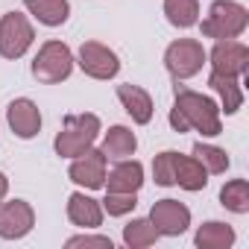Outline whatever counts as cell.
<instances>
[{
  "instance_id": "603a6c76",
  "label": "cell",
  "mask_w": 249,
  "mask_h": 249,
  "mask_svg": "<svg viewBox=\"0 0 249 249\" xmlns=\"http://www.w3.org/2000/svg\"><path fill=\"white\" fill-rule=\"evenodd\" d=\"M164 15L173 27L188 30L199 24V0H164Z\"/></svg>"
},
{
  "instance_id": "ba28073f",
  "label": "cell",
  "mask_w": 249,
  "mask_h": 249,
  "mask_svg": "<svg viewBox=\"0 0 249 249\" xmlns=\"http://www.w3.org/2000/svg\"><path fill=\"white\" fill-rule=\"evenodd\" d=\"M208 65H211L214 73H226V76L243 79L249 73V47L243 41H234V38L214 41V47L208 53Z\"/></svg>"
},
{
  "instance_id": "7c38bea8",
  "label": "cell",
  "mask_w": 249,
  "mask_h": 249,
  "mask_svg": "<svg viewBox=\"0 0 249 249\" xmlns=\"http://www.w3.org/2000/svg\"><path fill=\"white\" fill-rule=\"evenodd\" d=\"M6 123H9V129L18 138L30 141V138H36L41 132V111H38V106L30 97H18L6 108Z\"/></svg>"
},
{
  "instance_id": "83f0119b",
  "label": "cell",
  "mask_w": 249,
  "mask_h": 249,
  "mask_svg": "<svg viewBox=\"0 0 249 249\" xmlns=\"http://www.w3.org/2000/svg\"><path fill=\"white\" fill-rule=\"evenodd\" d=\"M6 194H9V179H6V173L0 170V202L6 199Z\"/></svg>"
},
{
  "instance_id": "e0dca14e",
  "label": "cell",
  "mask_w": 249,
  "mask_h": 249,
  "mask_svg": "<svg viewBox=\"0 0 249 249\" xmlns=\"http://www.w3.org/2000/svg\"><path fill=\"white\" fill-rule=\"evenodd\" d=\"M135 150H138L135 132H132L129 126H120V123H117V126H108V132L103 135V144H100V153H103L106 159H114V161L132 159Z\"/></svg>"
},
{
  "instance_id": "cb8c5ba5",
  "label": "cell",
  "mask_w": 249,
  "mask_h": 249,
  "mask_svg": "<svg viewBox=\"0 0 249 249\" xmlns=\"http://www.w3.org/2000/svg\"><path fill=\"white\" fill-rule=\"evenodd\" d=\"M194 159H196L208 173H217V176L226 173L229 164H231V159H229L226 150H220V147H214V144H202V141L194 144Z\"/></svg>"
},
{
  "instance_id": "5b68a950",
  "label": "cell",
  "mask_w": 249,
  "mask_h": 249,
  "mask_svg": "<svg viewBox=\"0 0 249 249\" xmlns=\"http://www.w3.org/2000/svg\"><path fill=\"white\" fill-rule=\"evenodd\" d=\"M208 62V50L196 38H176L164 50V68L173 79H191Z\"/></svg>"
},
{
  "instance_id": "7402d4cb",
  "label": "cell",
  "mask_w": 249,
  "mask_h": 249,
  "mask_svg": "<svg viewBox=\"0 0 249 249\" xmlns=\"http://www.w3.org/2000/svg\"><path fill=\"white\" fill-rule=\"evenodd\" d=\"M220 205L229 208L231 214H249V182L246 179H231L220 188Z\"/></svg>"
},
{
  "instance_id": "44dd1931",
  "label": "cell",
  "mask_w": 249,
  "mask_h": 249,
  "mask_svg": "<svg viewBox=\"0 0 249 249\" xmlns=\"http://www.w3.org/2000/svg\"><path fill=\"white\" fill-rule=\"evenodd\" d=\"M159 240V231L156 226L150 223V217H138V220H129L126 226H123V243H126L129 249H147Z\"/></svg>"
},
{
  "instance_id": "ac0fdd59",
  "label": "cell",
  "mask_w": 249,
  "mask_h": 249,
  "mask_svg": "<svg viewBox=\"0 0 249 249\" xmlns=\"http://www.w3.org/2000/svg\"><path fill=\"white\" fill-rule=\"evenodd\" d=\"M234 240H237L234 229H231L229 223H223V220H208V223H202V226L196 229V234H194V243H196L199 249H231Z\"/></svg>"
},
{
  "instance_id": "484cf974",
  "label": "cell",
  "mask_w": 249,
  "mask_h": 249,
  "mask_svg": "<svg viewBox=\"0 0 249 249\" xmlns=\"http://www.w3.org/2000/svg\"><path fill=\"white\" fill-rule=\"evenodd\" d=\"M103 214L108 217H123V214H132L138 205V194H120V191H106V199L100 202Z\"/></svg>"
},
{
  "instance_id": "d6986e66",
  "label": "cell",
  "mask_w": 249,
  "mask_h": 249,
  "mask_svg": "<svg viewBox=\"0 0 249 249\" xmlns=\"http://www.w3.org/2000/svg\"><path fill=\"white\" fill-rule=\"evenodd\" d=\"M24 9L44 27H62L71 18V0H24Z\"/></svg>"
},
{
  "instance_id": "9a60e30c",
  "label": "cell",
  "mask_w": 249,
  "mask_h": 249,
  "mask_svg": "<svg viewBox=\"0 0 249 249\" xmlns=\"http://www.w3.org/2000/svg\"><path fill=\"white\" fill-rule=\"evenodd\" d=\"M68 220L79 229H100L103 226V205L94 196H88L85 191H76L68 199Z\"/></svg>"
},
{
  "instance_id": "8992f818",
  "label": "cell",
  "mask_w": 249,
  "mask_h": 249,
  "mask_svg": "<svg viewBox=\"0 0 249 249\" xmlns=\"http://www.w3.org/2000/svg\"><path fill=\"white\" fill-rule=\"evenodd\" d=\"M36 41V30L27 15L6 12L0 18V56L3 59H21Z\"/></svg>"
},
{
  "instance_id": "3957f363",
  "label": "cell",
  "mask_w": 249,
  "mask_h": 249,
  "mask_svg": "<svg viewBox=\"0 0 249 249\" xmlns=\"http://www.w3.org/2000/svg\"><path fill=\"white\" fill-rule=\"evenodd\" d=\"M249 27V9L237 0H214L205 21H202V36L214 41L237 38Z\"/></svg>"
},
{
  "instance_id": "4fadbf2b",
  "label": "cell",
  "mask_w": 249,
  "mask_h": 249,
  "mask_svg": "<svg viewBox=\"0 0 249 249\" xmlns=\"http://www.w3.org/2000/svg\"><path fill=\"white\" fill-rule=\"evenodd\" d=\"M144 185V164L135 159H120L108 173L103 188L106 191H120V194H138Z\"/></svg>"
},
{
  "instance_id": "ffe728a7",
  "label": "cell",
  "mask_w": 249,
  "mask_h": 249,
  "mask_svg": "<svg viewBox=\"0 0 249 249\" xmlns=\"http://www.w3.org/2000/svg\"><path fill=\"white\" fill-rule=\"evenodd\" d=\"M208 170L194 159V156H176V185L179 188H185V191H202L205 185H208Z\"/></svg>"
},
{
  "instance_id": "4316f807",
  "label": "cell",
  "mask_w": 249,
  "mask_h": 249,
  "mask_svg": "<svg viewBox=\"0 0 249 249\" xmlns=\"http://www.w3.org/2000/svg\"><path fill=\"white\" fill-rule=\"evenodd\" d=\"M65 246L68 249H79V246H85V249H111L114 243L106 234H76V237H68Z\"/></svg>"
},
{
  "instance_id": "52a82bcc",
  "label": "cell",
  "mask_w": 249,
  "mask_h": 249,
  "mask_svg": "<svg viewBox=\"0 0 249 249\" xmlns=\"http://www.w3.org/2000/svg\"><path fill=\"white\" fill-rule=\"evenodd\" d=\"M76 65L82 68L85 76L91 79H114L120 73V59L111 47L100 41H85L76 53Z\"/></svg>"
},
{
  "instance_id": "277c9868",
  "label": "cell",
  "mask_w": 249,
  "mask_h": 249,
  "mask_svg": "<svg viewBox=\"0 0 249 249\" xmlns=\"http://www.w3.org/2000/svg\"><path fill=\"white\" fill-rule=\"evenodd\" d=\"M73 65H76V59H73L71 47L65 41L50 38L38 47V53L33 59V76L44 85H56V82H65L73 73Z\"/></svg>"
},
{
  "instance_id": "2e32d148",
  "label": "cell",
  "mask_w": 249,
  "mask_h": 249,
  "mask_svg": "<svg viewBox=\"0 0 249 249\" xmlns=\"http://www.w3.org/2000/svg\"><path fill=\"white\" fill-rule=\"evenodd\" d=\"M208 88L220 97V114H237L243 106V85L237 76H226V73H214L208 76Z\"/></svg>"
},
{
  "instance_id": "7a4b0ae2",
  "label": "cell",
  "mask_w": 249,
  "mask_h": 249,
  "mask_svg": "<svg viewBox=\"0 0 249 249\" xmlns=\"http://www.w3.org/2000/svg\"><path fill=\"white\" fill-rule=\"evenodd\" d=\"M97 138H100V117L97 114H91V111L68 114L62 123V132L53 141V150L59 159H76L85 150H91Z\"/></svg>"
},
{
  "instance_id": "30bf717a",
  "label": "cell",
  "mask_w": 249,
  "mask_h": 249,
  "mask_svg": "<svg viewBox=\"0 0 249 249\" xmlns=\"http://www.w3.org/2000/svg\"><path fill=\"white\" fill-rule=\"evenodd\" d=\"M36 211L27 199H3L0 202V237L3 240H21L33 231Z\"/></svg>"
},
{
  "instance_id": "d4e9b609",
  "label": "cell",
  "mask_w": 249,
  "mask_h": 249,
  "mask_svg": "<svg viewBox=\"0 0 249 249\" xmlns=\"http://www.w3.org/2000/svg\"><path fill=\"white\" fill-rule=\"evenodd\" d=\"M176 150H164V153H159L156 156V161H153V179H156V185H161V188H173L176 185Z\"/></svg>"
},
{
  "instance_id": "5bb4252c",
  "label": "cell",
  "mask_w": 249,
  "mask_h": 249,
  "mask_svg": "<svg viewBox=\"0 0 249 249\" xmlns=\"http://www.w3.org/2000/svg\"><path fill=\"white\" fill-rule=\"evenodd\" d=\"M117 100L123 103L126 114L138 123V126H147V123L153 120L156 106H153V97H150L147 88L132 85V82H123V85H117Z\"/></svg>"
},
{
  "instance_id": "8fae6325",
  "label": "cell",
  "mask_w": 249,
  "mask_h": 249,
  "mask_svg": "<svg viewBox=\"0 0 249 249\" xmlns=\"http://www.w3.org/2000/svg\"><path fill=\"white\" fill-rule=\"evenodd\" d=\"M106 164H108V159L100 153V150H85L82 156H76L73 161H71V170H68V176H71V182L73 185H79V188H85V191H97V188H103V182H106Z\"/></svg>"
},
{
  "instance_id": "9c48e42d",
  "label": "cell",
  "mask_w": 249,
  "mask_h": 249,
  "mask_svg": "<svg viewBox=\"0 0 249 249\" xmlns=\"http://www.w3.org/2000/svg\"><path fill=\"white\" fill-rule=\"evenodd\" d=\"M150 223L156 226L159 237H179L191 226V208L179 199H159L150 208Z\"/></svg>"
},
{
  "instance_id": "6da1fadb",
  "label": "cell",
  "mask_w": 249,
  "mask_h": 249,
  "mask_svg": "<svg viewBox=\"0 0 249 249\" xmlns=\"http://www.w3.org/2000/svg\"><path fill=\"white\" fill-rule=\"evenodd\" d=\"M170 129L173 132H199L205 138H217L223 132L220 123V106L217 100H211L208 94L191 91V88H179L176 85V100L170 108Z\"/></svg>"
}]
</instances>
